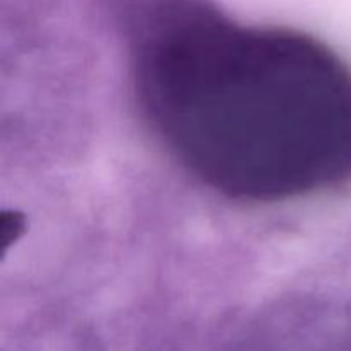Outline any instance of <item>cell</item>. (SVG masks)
Segmentation results:
<instances>
[{
    "mask_svg": "<svg viewBox=\"0 0 351 351\" xmlns=\"http://www.w3.org/2000/svg\"><path fill=\"white\" fill-rule=\"evenodd\" d=\"M137 86L177 156L226 194L280 199L351 178V72L312 40L182 12L143 41Z\"/></svg>",
    "mask_w": 351,
    "mask_h": 351,
    "instance_id": "1",
    "label": "cell"
}]
</instances>
